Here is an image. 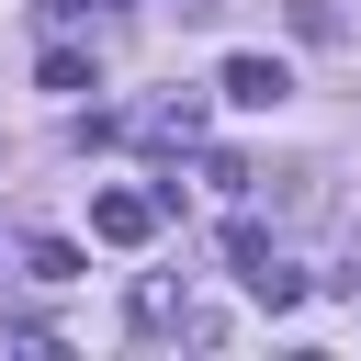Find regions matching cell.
Wrapping results in <instances>:
<instances>
[{
    "instance_id": "cell-3",
    "label": "cell",
    "mask_w": 361,
    "mask_h": 361,
    "mask_svg": "<svg viewBox=\"0 0 361 361\" xmlns=\"http://www.w3.org/2000/svg\"><path fill=\"white\" fill-rule=\"evenodd\" d=\"M34 79H45L56 102H79V90H102V68H90L79 45H45V68H34Z\"/></svg>"
},
{
    "instance_id": "cell-7",
    "label": "cell",
    "mask_w": 361,
    "mask_h": 361,
    "mask_svg": "<svg viewBox=\"0 0 361 361\" xmlns=\"http://www.w3.org/2000/svg\"><path fill=\"white\" fill-rule=\"evenodd\" d=\"M293 34H305V45H327V34H338V0H293Z\"/></svg>"
},
{
    "instance_id": "cell-2",
    "label": "cell",
    "mask_w": 361,
    "mask_h": 361,
    "mask_svg": "<svg viewBox=\"0 0 361 361\" xmlns=\"http://www.w3.org/2000/svg\"><path fill=\"white\" fill-rule=\"evenodd\" d=\"M237 113H271V102H293V68L282 56H226V79H214Z\"/></svg>"
},
{
    "instance_id": "cell-1",
    "label": "cell",
    "mask_w": 361,
    "mask_h": 361,
    "mask_svg": "<svg viewBox=\"0 0 361 361\" xmlns=\"http://www.w3.org/2000/svg\"><path fill=\"white\" fill-rule=\"evenodd\" d=\"M169 226V192H90V237L102 248H147Z\"/></svg>"
},
{
    "instance_id": "cell-4",
    "label": "cell",
    "mask_w": 361,
    "mask_h": 361,
    "mask_svg": "<svg viewBox=\"0 0 361 361\" xmlns=\"http://www.w3.org/2000/svg\"><path fill=\"white\" fill-rule=\"evenodd\" d=\"M135 135H180V147H192V135H203V90H180V102H147V113H135Z\"/></svg>"
},
{
    "instance_id": "cell-6",
    "label": "cell",
    "mask_w": 361,
    "mask_h": 361,
    "mask_svg": "<svg viewBox=\"0 0 361 361\" xmlns=\"http://www.w3.org/2000/svg\"><path fill=\"white\" fill-rule=\"evenodd\" d=\"M23 271H34V282H79V248H68V237H34Z\"/></svg>"
},
{
    "instance_id": "cell-5",
    "label": "cell",
    "mask_w": 361,
    "mask_h": 361,
    "mask_svg": "<svg viewBox=\"0 0 361 361\" xmlns=\"http://www.w3.org/2000/svg\"><path fill=\"white\" fill-rule=\"evenodd\" d=\"M237 282H248V293H259V305H271V316H282V305H305V271H293V259H282V248H271V259H259V271H237Z\"/></svg>"
},
{
    "instance_id": "cell-8",
    "label": "cell",
    "mask_w": 361,
    "mask_h": 361,
    "mask_svg": "<svg viewBox=\"0 0 361 361\" xmlns=\"http://www.w3.org/2000/svg\"><path fill=\"white\" fill-rule=\"evenodd\" d=\"M45 11H56V23H79V11H113V0H45Z\"/></svg>"
}]
</instances>
